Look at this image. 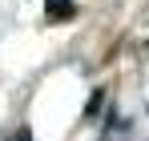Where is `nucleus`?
I'll use <instances>...</instances> for the list:
<instances>
[{
	"instance_id": "nucleus-1",
	"label": "nucleus",
	"mask_w": 149,
	"mask_h": 141,
	"mask_svg": "<svg viewBox=\"0 0 149 141\" xmlns=\"http://www.w3.org/2000/svg\"><path fill=\"white\" fill-rule=\"evenodd\" d=\"M77 8H73V0H49V8H45V20L56 24V20H69Z\"/></svg>"
},
{
	"instance_id": "nucleus-3",
	"label": "nucleus",
	"mask_w": 149,
	"mask_h": 141,
	"mask_svg": "<svg viewBox=\"0 0 149 141\" xmlns=\"http://www.w3.org/2000/svg\"><path fill=\"white\" fill-rule=\"evenodd\" d=\"M16 141H32V133H28V129H20V133H16Z\"/></svg>"
},
{
	"instance_id": "nucleus-2",
	"label": "nucleus",
	"mask_w": 149,
	"mask_h": 141,
	"mask_svg": "<svg viewBox=\"0 0 149 141\" xmlns=\"http://www.w3.org/2000/svg\"><path fill=\"white\" fill-rule=\"evenodd\" d=\"M101 105H105V89H97V93H93V101H89V109H85V113H89V117H93V113H97Z\"/></svg>"
}]
</instances>
